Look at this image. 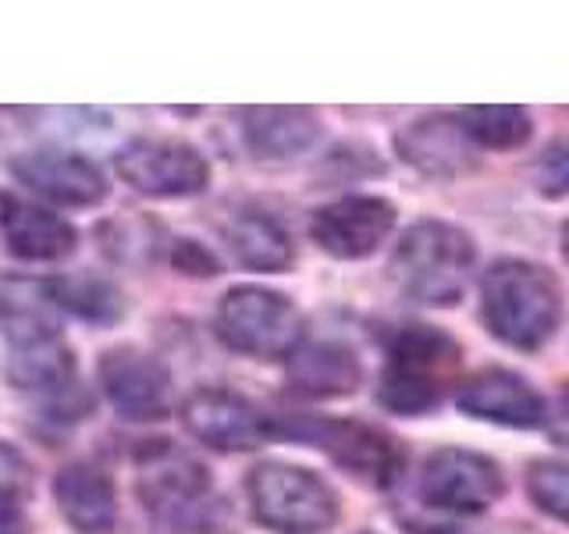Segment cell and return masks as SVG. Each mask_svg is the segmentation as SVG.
I'll return each mask as SVG.
<instances>
[{
    "mask_svg": "<svg viewBox=\"0 0 569 534\" xmlns=\"http://www.w3.org/2000/svg\"><path fill=\"white\" fill-rule=\"evenodd\" d=\"M174 267L182 275H196V278H213L221 271L218 260H213L210 249H203L200 243H192V239H174V254H171Z\"/></svg>",
    "mask_w": 569,
    "mask_h": 534,
    "instance_id": "obj_27",
    "label": "cell"
},
{
    "mask_svg": "<svg viewBox=\"0 0 569 534\" xmlns=\"http://www.w3.org/2000/svg\"><path fill=\"white\" fill-rule=\"evenodd\" d=\"M420 495L435 510L473 516L491 510L506 495V474L485 453L445 445V449H435L423 459Z\"/></svg>",
    "mask_w": 569,
    "mask_h": 534,
    "instance_id": "obj_9",
    "label": "cell"
},
{
    "mask_svg": "<svg viewBox=\"0 0 569 534\" xmlns=\"http://www.w3.org/2000/svg\"><path fill=\"white\" fill-rule=\"evenodd\" d=\"M462 346L435 325H402L391 332L378 378V403L388 414L423 417L441 406L445 392L459 388Z\"/></svg>",
    "mask_w": 569,
    "mask_h": 534,
    "instance_id": "obj_2",
    "label": "cell"
},
{
    "mask_svg": "<svg viewBox=\"0 0 569 534\" xmlns=\"http://www.w3.org/2000/svg\"><path fill=\"white\" fill-rule=\"evenodd\" d=\"M396 228V204L385 196L352 192L313 210L310 236L335 260H363Z\"/></svg>",
    "mask_w": 569,
    "mask_h": 534,
    "instance_id": "obj_12",
    "label": "cell"
},
{
    "mask_svg": "<svg viewBox=\"0 0 569 534\" xmlns=\"http://www.w3.org/2000/svg\"><path fill=\"white\" fill-rule=\"evenodd\" d=\"M107 399L129 421H160L171 414V370L139 346H114L97 364Z\"/></svg>",
    "mask_w": 569,
    "mask_h": 534,
    "instance_id": "obj_11",
    "label": "cell"
},
{
    "mask_svg": "<svg viewBox=\"0 0 569 534\" xmlns=\"http://www.w3.org/2000/svg\"><path fill=\"white\" fill-rule=\"evenodd\" d=\"M213 332L228 349L253 360H289L307 343L299 307L284 293L263 289V285L228 289L213 314Z\"/></svg>",
    "mask_w": 569,
    "mask_h": 534,
    "instance_id": "obj_6",
    "label": "cell"
},
{
    "mask_svg": "<svg viewBox=\"0 0 569 534\" xmlns=\"http://www.w3.org/2000/svg\"><path fill=\"white\" fill-rule=\"evenodd\" d=\"M136 495L157 521L182 531H210L218 527V516L224 513L203 463L171 449L168 442L142 453Z\"/></svg>",
    "mask_w": 569,
    "mask_h": 534,
    "instance_id": "obj_7",
    "label": "cell"
},
{
    "mask_svg": "<svg viewBox=\"0 0 569 534\" xmlns=\"http://www.w3.org/2000/svg\"><path fill=\"white\" fill-rule=\"evenodd\" d=\"M242 139L263 160H289L320 139V121L310 107H246Z\"/></svg>",
    "mask_w": 569,
    "mask_h": 534,
    "instance_id": "obj_19",
    "label": "cell"
},
{
    "mask_svg": "<svg viewBox=\"0 0 569 534\" xmlns=\"http://www.w3.org/2000/svg\"><path fill=\"white\" fill-rule=\"evenodd\" d=\"M477 264V243L470 231L449 221H417L402 231L391 257L399 289L423 307H452L467 293Z\"/></svg>",
    "mask_w": 569,
    "mask_h": 534,
    "instance_id": "obj_3",
    "label": "cell"
},
{
    "mask_svg": "<svg viewBox=\"0 0 569 534\" xmlns=\"http://www.w3.org/2000/svg\"><path fill=\"white\" fill-rule=\"evenodd\" d=\"M356 534H373V531H356Z\"/></svg>",
    "mask_w": 569,
    "mask_h": 534,
    "instance_id": "obj_32",
    "label": "cell"
},
{
    "mask_svg": "<svg viewBox=\"0 0 569 534\" xmlns=\"http://www.w3.org/2000/svg\"><path fill=\"white\" fill-rule=\"evenodd\" d=\"M53 303L68 307L71 314H79L82 320H93V325H114L124 314V299L118 293V285L97 275H76V278H61L58 285H50Z\"/></svg>",
    "mask_w": 569,
    "mask_h": 534,
    "instance_id": "obj_24",
    "label": "cell"
},
{
    "mask_svg": "<svg viewBox=\"0 0 569 534\" xmlns=\"http://www.w3.org/2000/svg\"><path fill=\"white\" fill-rule=\"evenodd\" d=\"M396 154L431 182H452L477 168V150L456 115H423L396 132Z\"/></svg>",
    "mask_w": 569,
    "mask_h": 534,
    "instance_id": "obj_14",
    "label": "cell"
},
{
    "mask_svg": "<svg viewBox=\"0 0 569 534\" xmlns=\"http://www.w3.org/2000/svg\"><path fill=\"white\" fill-rule=\"evenodd\" d=\"M11 175L32 192L61 207H97L107 196L103 171L82 154L68 150H32L11 160Z\"/></svg>",
    "mask_w": 569,
    "mask_h": 534,
    "instance_id": "obj_15",
    "label": "cell"
},
{
    "mask_svg": "<svg viewBox=\"0 0 569 534\" xmlns=\"http://www.w3.org/2000/svg\"><path fill=\"white\" fill-rule=\"evenodd\" d=\"M545 427H548V435L556 438L559 445H566L569 449V382L562 385V392L556 396V403L548 406V421H545Z\"/></svg>",
    "mask_w": 569,
    "mask_h": 534,
    "instance_id": "obj_28",
    "label": "cell"
},
{
    "mask_svg": "<svg viewBox=\"0 0 569 534\" xmlns=\"http://www.w3.org/2000/svg\"><path fill=\"white\" fill-rule=\"evenodd\" d=\"M186 432L218 453H249L274 438V417L228 388H200L182 403Z\"/></svg>",
    "mask_w": 569,
    "mask_h": 534,
    "instance_id": "obj_10",
    "label": "cell"
},
{
    "mask_svg": "<svg viewBox=\"0 0 569 534\" xmlns=\"http://www.w3.org/2000/svg\"><path fill=\"white\" fill-rule=\"evenodd\" d=\"M431 534H473V531H462V527H438Z\"/></svg>",
    "mask_w": 569,
    "mask_h": 534,
    "instance_id": "obj_31",
    "label": "cell"
},
{
    "mask_svg": "<svg viewBox=\"0 0 569 534\" xmlns=\"http://www.w3.org/2000/svg\"><path fill=\"white\" fill-rule=\"evenodd\" d=\"M456 406L473 421L498 427H538L548 421V403L538 388L516 370L485 367L462 378L456 388Z\"/></svg>",
    "mask_w": 569,
    "mask_h": 534,
    "instance_id": "obj_13",
    "label": "cell"
},
{
    "mask_svg": "<svg viewBox=\"0 0 569 534\" xmlns=\"http://www.w3.org/2000/svg\"><path fill=\"white\" fill-rule=\"evenodd\" d=\"M562 314V285L541 264L502 257L480 275V317L509 349L538 353L556 338Z\"/></svg>",
    "mask_w": 569,
    "mask_h": 534,
    "instance_id": "obj_1",
    "label": "cell"
},
{
    "mask_svg": "<svg viewBox=\"0 0 569 534\" xmlns=\"http://www.w3.org/2000/svg\"><path fill=\"white\" fill-rule=\"evenodd\" d=\"M0 534H29V521L18 498L0 488Z\"/></svg>",
    "mask_w": 569,
    "mask_h": 534,
    "instance_id": "obj_29",
    "label": "cell"
},
{
    "mask_svg": "<svg viewBox=\"0 0 569 534\" xmlns=\"http://www.w3.org/2000/svg\"><path fill=\"white\" fill-rule=\"evenodd\" d=\"M253 521L274 534H325L338 524V492L310 467L263 459L246 474Z\"/></svg>",
    "mask_w": 569,
    "mask_h": 534,
    "instance_id": "obj_5",
    "label": "cell"
},
{
    "mask_svg": "<svg viewBox=\"0 0 569 534\" xmlns=\"http://www.w3.org/2000/svg\"><path fill=\"white\" fill-rule=\"evenodd\" d=\"M363 367L346 343L320 338L289 356V388L302 399H342L360 388Z\"/></svg>",
    "mask_w": 569,
    "mask_h": 534,
    "instance_id": "obj_17",
    "label": "cell"
},
{
    "mask_svg": "<svg viewBox=\"0 0 569 534\" xmlns=\"http://www.w3.org/2000/svg\"><path fill=\"white\" fill-rule=\"evenodd\" d=\"M0 228H4V243L11 254L29 264L64 260L79 243L76 228L64 218H58L47 207L22 200V196H4L0 200Z\"/></svg>",
    "mask_w": 569,
    "mask_h": 534,
    "instance_id": "obj_16",
    "label": "cell"
},
{
    "mask_svg": "<svg viewBox=\"0 0 569 534\" xmlns=\"http://www.w3.org/2000/svg\"><path fill=\"white\" fill-rule=\"evenodd\" d=\"M53 503L79 534H107L118 524L114 481L93 463H68L53 477Z\"/></svg>",
    "mask_w": 569,
    "mask_h": 534,
    "instance_id": "obj_18",
    "label": "cell"
},
{
    "mask_svg": "<svg viewBox=\"0 0 569 534\" xmlns=\"http://www.w3.org/2000/svg\"><path fill=\"white\" fill-rule=\"evenodd\" d=\"M559 246H562V257H566V264H569V221L562 225V236H559Z\"/></svg>",
    "mask_w": 569,
    "mask_h": 534,
    "instance_id": "obj_30",
    "label": "cell"
},
{
    "mask_svg": "<svg viewBox=\"0 0 569 534\" xmlns=\"http://www.w3.org/2000/svg\"><path fill=\"white\" fill-rule=\"evenodd\" d=\"M456 118L473 147H485V150H516V147H523L533 132L530 115L523 107H512V103L462 107V111H456Z\"/></svg>",
    "mask_w": 569,
    "mask_h": 534,
    "instance_id": "obj_23",
    "label": "cell"
},
{
    "mask_svg": "<svg viewBox=\"0 0 569 534\" xmlns=\"http://www.w3.org/2000/svg\"><path fill=\"white\" fill-rule=\"evenodd\" d=\"M224 239L231 246V254H236V260L249 267V271L281 275L296 264L292 236L267 210H239L236 218L228 221Z\"/></svg>",
    "mask_w": 569,
    "mask_h": 534,
    "instance_id": "obj_20",
    "label": "cell"
},
{
    "mask_svg": "<svg viewBox=\"0 0 569 534\" xmlns=\"http://www.w3.org/2000/svg\"><path fill=\"white\" fill-rule=\"evenodd\" d=\"M530 178H533V189L548 196V200H566L569 196V136L548 142L538 154V160H533Z\"/></svg>",
    "mask_w": 569,
    "mask_h": 534,
    "instance_id": "obj_26",
    "label": "cell"
},
{
    "mask_svg": "<svg viewBox=\"0 0 569 534\" xmlns=\"http://www.w3.org/2000/svg\"><path fill=\"white\" fill-rule=\"evenodd\" d=\"M8 343H11L8 378L18 388L47 392V388L71 385V374H76V356H71V349H68V343L61 338L58 328L18 335V338H8Z\"/></svg>",
    "mask_w": 569,
    "mask_h": 534,
    "instance_id": "obj_21",
    "label": "cell"
},
{
    "mask_svg": "<svg viewBox=\"0 0 569 534\" xmlns=\"http://www.w3.org/2000/svg\"><path fill=\"white\" fill-rule=\"evenodd\" d=\"M114 171L124 186H132L153 200H182L210 186V165L207 157L186 139H164V136H142L124 142L114 157Z\"/></svg>",
    "mask_w": 569,
    "mask_h": 534,
    "instance_id": "obj_8",
    "label": "cell"
},
{
    "mask_svg": "<svg viewBox=\"0 0 569 534\" xmlns=\"http://www.w3.org/2000/svg\"><path fill=\"white\" fill-rule=\"evenodd\" d=\"M53 293L43 281L29 278H0V328L8 338L58 328L53 325Z\"/></svg>",
    "mask_w": 569,
    "mask_h": 534,
    "instance_id": "obj_22",
    "label": "cell"
},
{
    "mask_svg": "<svg viewBox=\"0 0 569 534\" xmlns=\"http://www.w3.org/2000/svg\"><path fill=\"white\" fill-rule=\"evenodd\" d=\"M274 438L313 445L335 467H342L367 488H391L406 471V449L399 438L367 421L342 417H281L274 421Z\"/></svg>",
    "mask_w": 569,
    "mask_h": 534,
    "instance_id": "obj_4",
    "label": "cell"
},
{
    "mask_svg": "<svg viewBox=\"0 0 569 534\" xmlns=\"http://www.w3.org/2000/svg\"><path fill=\"white\" fill-rule=\"evenodd\" d=\"M523 485L533 506L569 527V459H533Z\"/></svg>",
    "mask_w": 569,
    "mask_h": 534,
    "instance_id": "obj_25",
    "label": "cell"
}]
</instances>
